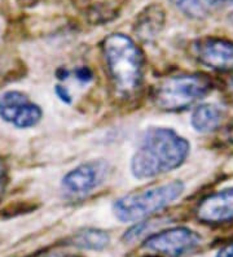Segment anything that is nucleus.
Instances as JSON below:
<instances>
[{
    "mask_svg": "<svg viewBox=\"0 0 233 257\" xmlns=\"http://www.w3.org/2000/svg\"><path fill=\"white\" fill-rule=\"evenodd\" d=\"M189 148V143L170 128H152L132 157L131 172L139 179L171 172L185 161Z\"/></svg>",
    "mask_w": 233,
    "mask_h": 257,
    "instance_id": "1",
    "label": "nucleus"
},
{
    "mask_svg": "<svg viewBox=\"0 0 233 257\" xmlns=\"http://www.w3.org/2000/svg\"><path fill=\"white\" fill-rule=\"evenodd\" d=\"M103 48L115 87L123 94L134 92L143 79V55L136 44L127 35L113 34Z\"/></svg>",
    "mask_w": 233,
    "mask_h": 257,
    "instance_id": "2",
    "label": "nucleus"
},
{
    "mask_svg": "<svg viewBox=\"0 0 233 257\" xmlns=\"http://www.w3.org/2000/svg\"><path fill=\"white\" fill-rule=\"evenodd\" d=\"M184 191V185L179 181L166 183L162 186L134 192L118 199L113 205L114 214L123 222L143 220L145 217L157 213L176 200Z\"/></svg>",
    "mask_w": 233,
    "mask_h": 257,
    "instance_id": "3",
    "label": "nucleus"
},
{
    "mask_svg": "<svg viewBox=\"0 0 233 257\" xmlns=\"http://www.w3.org/2000/svg\"><path fill=\"white\" fill-rule=\"evenodd\" d=\"M210 90L211 82L205 75H176L162 79L155 86L153 100L163 110H180L189 108Z\"/></svg>",
    "mask_w": 233,
    "mask_h": 257,
    "instance_id": "4",
    "label": "nucleus"
},
{
    "mask_svg": "<svg viewBox=\"0 0 233 257\" xmlns=\"http://www.w3.org/2000/svg\"><path fill=\"white\" fill-rule=\"evenodd\" d=\"M201 243L198 234L185 227H176L150 236L145 247L170 257H179L196 249Z\"/></svg>",
    "mask_w": 233,
    "mask_h": 257,
    "instance_id": "5",
    "label": "nucleus"
},
{
    "mask_svg": "<svg viewBox=\"0 0 233 257\" xmlns=\"http://www.w3.org/2000/svg\"><path fill=\"white\" fill-rule=\"evenodd\" d=\"M0 117L16 127H33L41 121L42 110L22 92L8 91L0 96Z\"/></svg>",
    "mask_w": 233,
    "mask_h": 257,
    "instance_id": "6",
    "label": "nucleus"
},
{
    "mask_svg": "<svg viewBox=\"0 0 233 257\" xmlns=\"http://www.w3.org/2000/svg\"><path fill=\"white\" fill-rule=\"evenodd\" d=\"M199 63L220 72L233 70V43L217 38H207L196 46Z\"/></svg>",
    "mask_w": 233,
    "mask_h": 257,
    "instance_id": "7",
    "label": "nucleus"
},
{
    "mask_svg": "<svg viewBox=\"0 0 233 257\" xmlns=\"http://www.w3.org/2000/svg\"><path fill=\"white\" fill-rule=\"evenodd\" d=\"M198 220L205 223H224L233 221V188L216 192L199 203Z\"/></svg>",
    "mask_w": 233,
    "mask_h": 257,
    "instance_id": "8",
    "label": "nucleus"
},
{
    "mask_svg": "<svg viewBox=\"0 0 233 257\" xmlns=\"http://www.w3.org/2000/svg\"><path fill=\"white\" fill-rule=\"evenodd\" d=\"M103 163H92L83 164L78 166L74 170L68 173L62 181V186L68 192L72 194H86L96 187L101 181L104 173Z\"/></svg>",
    "mask_w": 233,
    "mask_h": 257,
    "instance_id": "9",
    "label": "nucleus"
},
{
    "mask_svg": "<svg viewBox=\"0 0 233 257\" xmlns=\"http://www.w3.org/2000/svg\"><path fill=\"white\" fill-rule=\"evenodd\" d=\"M223 113L214 104H203L196 108L192 114V126L197 132H212L221 123Z\"/></svg>",
    "mask_w": 233,
    "mask_h": 257,
    "instance_id": "10",
    "label": "nucleus"
},
{
    "mask_svg": "<svg viewBox=\"0 0 233 257\" xmlns=\"http://www.w3.org/2000/svg\"><path fill=\"white\" fill-rule=\"evenodd\" d=\"M172 4L186 16L201 19L207 16L214 8L220 6L221 0H171Z\"/></svg>",
    "mask_w": 233,
    "mask_h": 257,
    "instance_id": "11",
    "label": "nucleus"
},
{
    "mask_svg": "<svg viewBox=\"0 0 233 257\" xmlns=\"http://www.w3.org/2000/svg\"><path fill=\"white\" fill-rule=\"evenodd\" d=\"M109 235L105 231L101 230L90 229L86 231L79 232L74 238V244L78 247L84 248V249H93V251H100L108 245Z\"/></svg>",
    "mask_w": 233,
    "mask_h": 257,
    "instance_id": "12",
    "label": "nucleus"
},
{
    "mask_svg": "<svg viewBox=\"0 0 233 257\" xmlns=\"http://www.w3.org/2000/svg\"><path fill=\"white\" fill-rule=\"evenodd\" d=\"M77 78L81 81H90L92 78V73L87 69V68H81L77 70Z\"/></svg>",
    "mask_w": 233,
    "mask_h": 257,
    "instance_id": "13",
    "label": "nucleus"
},
{
    "mask_svg": "<svg viewBox=\"0 0 233 257\" xmlns=\"http://www.w3.org/2000/svg\"><path fill=\"white\" fill-rule=\"evenodd\" d=\"M56 94L59 95V97L61 99L62 101H66V103H70V95H69V91L66 90L65 87H62V86H57L56 87Z\"/></svg>",
    "mask_w": 233,
    "mask_h": 257,
    "instance_id": "14",
    "label": "nucleus"
},
{
    "mask_svg": "<svg viewBox=\"0 0 233 257\" xmlns=\"http://www.w3.org/2000/svg\"><path fill=\"white\" fill-rule=\"evenodd\" d=\"M6 166H4L3 161L0 160V194L3 192L4 186H6Z\"/></svg>",
    "mask_w": 233,
    "mask_h": 257,
    "instance_id": "15",
    "label": "nucleus"
},
{
    "mask_svg": "<svg viewBox=\"0 0 233 257\" xmlns=\"http://www.w3.org/2000/svg\"><path fill=\"white\" fill-rule=\"evenodd\" d=\"M216 257H233V244L221 248Z\"/></svg>",
    "mask_w": 233,
    "mask_h": 257,
    "instance_id": "16",
    "label": "nucleus"
},
{
    "mask_svg": "<svg viewBox=\"0 0 233 257\" xmlns=\"http://www.w3.org/2000/svg\"><path fill=\"white\" fill-rule=\"evenodd\" d=\"M228 88H229V92L232 94V96H233V75L230 77L229 82H228Z\"/></svg>",
    "mask_w": 233,
    "mask_h": 257,
    "instance_id": "17",
    "label": "nucleus"
},
{
    "mask_svg": "<svg viewBox=\"0 0 233 257\" xmlns=\"http://www.w3.org/2000/svg\"><path fill=\"white\" fill-rule=\"evenodd\" d=\"M225 3H233V0H221V4H225Z\"/></svg>",
    "mask_w": 233,
    "mask_h": 257,
    "instance_id": "18",
    "label": "nucleus"
},
{
    "mask_svg": "<svg viewBox=\"0 0 233 257\" xmlns=\"http://www.w3.org/2000/svg\"><path fill=\"white\" fill-rule=\"evenodd\" d=\"M229 138H230V141H233V130L229 133Z\"/></svg>",
    "mask_w": 233,
    "mask_h": 257,
    "instance_id": "19",
    "label": "nucleus"
},
{
    "mask_svg": "<svg viewBox=\"0 0 233 257\" xmlns=\"http://www.w3.org/2000/svg\"><path fill=\"white\" fill-rule=\"evenodd\" d=\"M229 21L232 22V25H233V13H232V15H230V17H229Z\"/></svg>",
    "mask_w": 233,
    "mask_h": 257,
    "instance_id": "20",
    "label": "nucleus"
}]
</instances>
